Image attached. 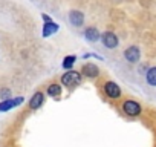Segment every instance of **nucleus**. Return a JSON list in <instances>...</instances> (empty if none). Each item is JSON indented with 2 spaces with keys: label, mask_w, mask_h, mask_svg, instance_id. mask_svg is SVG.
Returning <instances> with one entry per match:
<instances>
[{
  "label": "nucleus",
  "mask_w": 156,
  "mask_h": 147,
  "mask_svg": "<svg viewBox=\"0 0 156 147\" xmlns=\"http://www.w3.org/2000/svg\"><path fill=\"white\" fill-rule=\"evenodd\" d=\"M81 81V77H80V74L78 72H75V70H70V72H66L64 75L61 77V83L64 84V86H69V88H72V86H76L78 83Z\"/></svg>",
  "instance_id": "1"
},
{
  "label": "nucleus",
  "mask_w": 156,
  "mask_h": 147,
  "mask_svg": "<svg viewBox=\"0 0 156 147\" xmlns=\"http://www.w3.org/2000/svg\"><path fill=\"white\" fill-rule=\"evenodd\" d=\"M122 110H124L127 115H130V117H138L142 109H141V106H139L136 101L129 100V101H126V103L122 104Z\"/></svg>",
  "instance_id": "2"
},
{
  "label": "nucleus",
  "mask_w": 156,
  "mask_h": 147,
  "mask_svg": "<svg viewBox=\"0 0 156 147\" xmlns=\"http://www.w3.org/2000/svg\"><path fill=\"white\" fill-rule=\"evenodd\" d=\"M124 57H126L127 61L136 63V61H139V58H141V51H139L136 46H130V48H127V49L124 51Z\"/></svg>",
  "instance_id": "3"
},
{
  "label": "nucleus",
  "mask_w": 156,
  "mask_h": 147,
  "mask_svg": "<svg viewBox=\"0 0 156 147\" xmlns=\"http://www.w3.org/2000/svg\"><path fill=\"white\" fill-rule=\"evenodd\" d=\"M101 38H103L104 46H106V48H109V49H112V48H116V46H118V37H116L113 32H104V34L101 35Z\"/></svg>",
  "instance_id": "4"
},
{
  "label": "nucleus",
  "mask_w": 156,
  "mask_h": 147,
  "mask_svg": "<svg viewBox=\"0 0 156 147\" xmlns=\"http://www.w3.org/2000/svg\"><path fill=\"white\" fill-rule=\"evenodd\" d=\"M104 91H106V94H107L110 98H118V97L121 95L119 86H118L116 83H113V81H107V83L104 84Z\"/></svg>",
  "instance_id": "5"
},
{
  "label": "nucleus",
  "mask_w": 156,
  "mask_h": 147,
  "mask_svg": "<svg viewBox=\"0 0 156 147\" xmlns=\"http://www.w3.org/2000/svg\"><path fill=\"white\" fill-rule=\"evenodd\" d=\"M20 103H23V98L22 97H17V98H9V100H5L2 104H0V112H5V110H9L16 106H19Z\"/></svg>",
  "instance_id": "6"
},
{
  "label": "nucleus",
  "mask_w": 156,
  "mask_h": 147,
  "mask_svg": "<svg viewBox=\"0 0 156 147\" xmlns=\"http://www.w3.org/2000/svg\"><path fill=\"white\" fill-rule=\"evenodd\" d=\"M69 20H70V23L75 25V26H81L83 22H84V16H83V13H80V11H72V13L69 14Z\"/></svg>",
  "instance_id": "7"
},
{
  "label": "nucleus",
  "mask_w": 156,
  "mask_h": 147,
  "mask_svg": "<svg viewBox=\"0 0 156 147\" xmlns=\"http://www.w3.org/2000/svg\"><path fill=\"white\" fill-rule=\"evenodd\" d=\"M83 74L86 77H98V74H100V70H98V67L95 66V64H92V63H87V64H84L83 66Z\"/></svg>",
  "instance_id": "8"
},
{
  "label": "nucleus",
  "mask_w": 156,
  "mask_h": 147,
  "mask_svg": "<svg viewBox=\"0 0 156 147\" xmlns=\"http://www.w3.org/2000/svg\"><path fill=\"white\" fill-rule=\"evenodd\" d=\"M41 103H43V94H41V92H37V94L32 97L29 106H31V109H38V107L41 106Z\"/></svg>",
  "instance_id": "9"
},
{
  "label": "nucleus",
  "mask_w": 156,
  "mask_h": 147,
  "mask_svg": "<svg viewBox=\"0 0 156 147\" xmlns=\"http://www.w3.org/2000/svg\"><path fill=\"white\" fill-rule=\"evenodd\" d=\"M86 38H87L89 41H97V40L100 38L98 29H97V28H87V29H86Z\"/></svg>",
  "instance_id": "10"
},
{
  "label": "nucleus",
  "mask_w": 156,
  "mask_h": 147,
  "mask_svg": "<svg viewBox=\"0 0 156 147\" xmlns=\"http://www.w3.org/2000/svg\"><path fill=\"white\" fill-rule=\"evenodd\" d=\"M145 78H147V83L151 84V86H156V67H150L145 74Z\"/></svg>",
  "instance_id": "11"
},
{
  "label": "nucleus",
  "mask_w": 156,
  "mask_h": 147,
  "mask_svg": "<svg viewBox=\"0 0 156 147\" xmlns=\"http://www.w3.org/2000/svg\"><path fill=\"white\" fill-rule=\"evenodd\" d=\"M58 31V26L55 25V23H46L44 25V29H43V37H49L51 34H54V32H57Z\"/></svg>",
  "instance_id": "12"
},
{
  "label": "nucleus",
  "mask_w": 156,
  "mask_h": 147,
  "mask_svg": "<svg viewBox=\"0 0 156 147\" xmlns=\"http://www.w3.org/2000/svg\"><path fill=\"white\" fill-rule=\"evenodd\" d=\"M60 92H61V88L58 84H51L48 88V95H51V97H57V95H60Z\"/></svg>",
  "instance_id": "13"
},
{
  "label": "nucleus",
  "mask_w": 156,
  "mask_h": 147,
  "mask_svg": "<svg viewBox=\"0 0 156 147\" xmlns=\"http://www.w3.org/2000/svg\"><path fill=\"white\" fill-rule=\"evenodd\" d=\"M73 63H75V57H73V55H72V57H66V58H64V63H63V66L67 69V67H70Z\"/></svg>",
  "instance_id": "14"
},
{
  "label": "nucleus",
  "mask_w": 156,
  "mask_h": 147,
  "mask_svg": "<svg viewBox=\"0 0 156 147\" xmlns=\"http://www.w3.org/2000/svg\"><path fill=\"white\" fill-rule=\"evenodd\" d=\"M0 98L9 100V98H11V91H9V89H2V91H0Z\"/></svg>",
  "instance_id": "15"
}]
</instances>
